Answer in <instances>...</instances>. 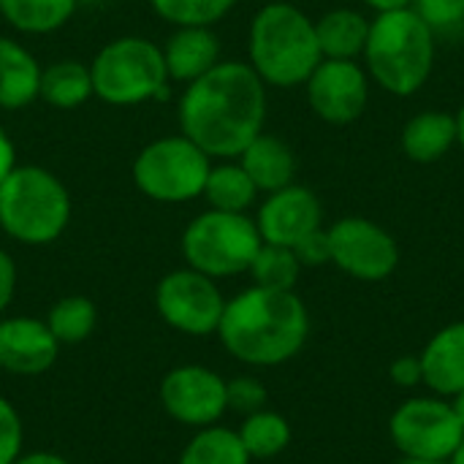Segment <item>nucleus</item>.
<instances>
[{"label": "nucleus", "mask_w": 464, "mask_h": 464, "mask_svg": "<svg viewBox=\"0 0 464 464\" xmlns=\"http://www.w3.org/2000/svg\"><path fill=\"white\" fill-rule=\"evenodd\" d=\"M266 87L247 63H218L190 82L179 101V128L209 158H239L264 130Z\"/></svg>", "instance_id": "obj_1"}, {"label": "nucleus", "mask_w": 464, "mask_h": 464, "mask_svg": "<svg viewBox=\"0 0 464 464\" xmlns=\"http://www.w3.org/2000/svg\"><path fill=\"white\" fill-rule=\"evenodd\" d=\"M310 315L294 291L253 285L226 302L218 337L223 348L250 367L291 362L307 343Z\"/></svg>", "instance_id": "obj_2"}, {"label": "nucleus", "mask_w": 464, "mask_h": 464, "mask_svg": "<svg viewBox=\"0 0 464 464\" xmlns=\"http://www.w3.org/2000/svg\"><path fill=\"white\" fill-rule=\"evenodd\" d=\"M324 60L315 22L291 3L264 5L250 24V68L264 84H304Z\"/></svg>", "instance_id": "obj_3"}, {"label": "nucleus", "mask_w": 464, "mask_h": 464, "mask_svg": "<svg viewBox=\"0 0 464 464\" xmlns=\"http://www.w3.org/2000/svg\"><path fill=\"white\" fill-rule=\"evenodd\" d=\"M372 79L392 95L408 98L424 87L435 63V33L413 8L381 11L364 46Z\"/></svg>", "instance_id": "obj_4"}, {"label": "nucleus", "mask_w": 464, "mask_h": 464, "mask_svg": "<svg viewBox=\"0 0 464 464\" xmlns=\"http://www.w3.org/2000/svg\"><path fill=\"white\" fill-rule=\"evenodd\" d=\"M71 220L65 185L41 166H14L0 182V228L22 245L54 242Z\"/></svg>", "instance_id": "obj_5"}, {"label": "nucleus", "mask_w": 464, "mask_h": 464, "mask_svg": "<svg viewBox=\"0 0 464 464\" xmlns=\"http://www.w3.org/2000/svg\"><path fill=\"white\" fill-rule=\"evenodd\" d=\"M92 95L111 106H133L163 92L169 73L160 46L139 35L109 41L90 65Z\"/></svg>", "instance_id": "obj_6"}, {"label": "nucleus", "mask_w": 464, "mask_h": 464, "mask_svg": "<svg viewBox=\"0 0 464 464\" xmlns=\"http://www.w3.org/2000/svg\"><path fill=\"white\" fill-rule=\"evenodd\" d=\"M261 245L258 226L245 212L209 209L190 220L182 234V256L188 266L212 280L247 272Z\"/></svg>", "instance_id": "obj_7"}, {"label": "nucleus", "mask_w": 464, "mask_h": 464, "mask_svg": "<svg viewBox=\"0 0 464 464\" xmlns=\"http://www.w3.org/2000/svg\"><path fill=\"white\" fill-rule=\"evenodd\" d=\"M209 169V155L188 136H163L136 155L133 182L152 201L185 204L204 193Z\"/></svg>", "instance_id": "obj_8"}, {"label": "nucleus", "mask_w": 464, "mask_h": 464, "mask_svg": "<svg viewBox=\"0 0 464 464\" xmlns=\"http://www.w3.org/2000/svg\"><path fill=\"white\" fill-rule=\"evenodd\" d=\"M389 435L402 457L449 462L462 443L464 427L451 402L438 397H413L394 411Z\"/></svg>", "instance_id": "obj_9"}, {"label": "nucleus", "mask_w": 464, "mask_h": 464, "mask_svg": "<svg viewBox=\"0 0 464 464\" xmlns=\"http://www.w3.org/2000/svg\"><path fill=\"white\" fill-rule=\"evenodd\" d=\"M158 315L182 334L209 337L218 334L226 299L218 283L196 269H174L155 288Z\"/></svg>", "instance_id": "obj_10"}, {"label": "nucleus", "mask_w": 464, "mask_h": 464, "mask_svg": "<svg viewBox=\"0 0 464 464\" xmlns=\"http://www.w3.org/2000/svg\"><path fill=\"white\" fill-rule=\"evenodd\" d=\"M326 234L332 247V264H337L345 275L356 280H386L400 264L397 239L367 218H343Z\"/></svg>", "instance_id": "obj_11"}, {"label": "nucleus", "mask_w": 464, "mask_h": 464, "mask_svg": "<svg viewBox=\"0 0 464 464\" xmlns=\"http://www.w3.org/2000/svg\"><path fill=\"white\" fill-rule=\"evenodd\" d=\"M160 405L177 424L193 430L212 427L228 411L226 381L201 364L174 367L160 381Z\"/></svg>", "instance_id": "obj_12"}, {"label": "nucleus", "mask_w": 464, "mask_h": 464, "mask_svg": "<svg viewBox=\"0 0 464 464\" xmlns=\"http://www.w3.org/2000/svg\"><path fill=\"white\" fill-rule=\"evenodd\" d=\"M304 84L310 109L324 122L348 125L367 109V73L353 60H321Z\"/></svg>", "instance_id": "obj_13"}, {"label": "nucleus", "mask_w": 464, "mask_h": 464, "mask_svg": "<svg viewBox=\"0 0 464 464\" xmlns=\"http://www.w3.org/2000/svg\"><path fill=\"white\" fill-rule=\"evenodd\" d=\"M321 201L310 188L288 185L266 196L258 209L256 226L264 242L294 247L299 239L321 228Z\"/></svg>", "instance_id": "obj_14"}, {"label": "nucleus", "mask_w": 464, "mask_h": 464, "mask_svg": "<svg viewBox=\"0 0 464 464\" xmlns=\"http://www.w3.org/2000/svg\"><path fill=\"white\" fill-rule=\"evenodd\" d=\"M60 348L46 321L33 315L0 318V370L27 378L41 375L57 362Z\"/></svg>", "instance_id": "obj_15"}, {"label": "nucleus", "mask_w": 464, "mask_h": 464, "mask_svg": "<svg viewBox=\"0 0 464 464\" xmlns=\"http://www.w3.org/2000/svg\"><path fill=\"white\" fill-rule=\"evenodd\" d=\"M160 52L169 79L188 84L220 63V41L212 27H177Z\"/></svg>", "instance_id": "obj_16"}, {"label": "nucleus", "mask_w": 464, "mask_h": 464, "mask_svg": "<svg viewBox=\"0 0 464 464\" xmlns=\"http://www.w3.org/2000/svg\"><path fill=\"white\" fill-rule=\"evenodd\" d=\"M419 359L424 383L440 397H457L464 389V321L440 329Z\"/></svg>", "instance_id": "obj_17"}, {"label": "nucleus", "mask_w": 464, "mask_h": 464, "mask_svg": "<svg viewBox=\"0 0 464 464\" xmlns=\"http://www.w3.org/2000/svg\"><path fill=\"white\" fill-rule=\"evenodd\" d=\"M239 166L247 171L253 185L264 193H275L280 188L294 185L296 158L294 150L269 133H258L239 155Z\"/></svg>", "instance_id": "obj_18"}, {"label": "nucleus", "mask_w": 464, "mask_h": 464, "mask_svg": "<svg viewBox=\"0 0 464 464\" xmlns=\"http://www.w3.org/2000/svg\"><path fill=\"white\" fill-rule=\"evenodd\" d=\"M41 65L14 38L0 35V109H22L38 98Z\"/></svg>", "instance_id": "obj_19"}, {"label": "nucleus", "mask_w": 464, "mask_h": 464, "mask_svg": "<svg viewBox=\"0 0 464 464\" xmlns=\"http://www.w3.org/2000/svg\"><path fill=\"white\" fill-rule=\"evenodd\" d=\"M457 144V117L446 111H421L402 130V150L416 163H435Z\"/></svg>", "instance_id": "obj_20"}, {"label": "nucleus", "mask_w": 464, "mask_h": 464, "mask_svg": "<svg viewBox=\"0 0 464 464\" xmlns=\"http://www.w3.org/2000/svg\"><path fill=\"white\" fill-rule=\"evenodd\" d=\"M315 35L324 60H353L364 54L370 22L353 8H334L315 22Z\"/></svg>", "instance_id": "obj_21"}, {"label": "nucleus", "mask_w": 464, "mask_h": 464, "mask_svg": "<svg viewBox=\"0 0 464 464\" xmlns=\"http://www.w3.org/2000/svg\"><path fill=\"white\" fill-rule=\"evenodd\" d=\"M92 95L90 65L79 60H57L41 68L38 98H44L54 109H76Z\"/></svg>", "instance_id": "obj_22"}, {"label": "nucleus", "mask_w": 464, "mask_h": 464, "mask_svg": "<svg viewBox=\"0 0 464 464\" xmlns=\"http://www.w3.org/2000/svg\"><path fill=\"white\" fill-rule=\"evenodd\" d=\"M179 464H250V454L234 430L212 424L196 430L179 454Z\"/></svg>", "instance_id": "obj_23"}, {"label": "nucleus", "mask_w": 464, "mask_h": 464, "mask_svg": "<svg viewBox=\"0 0 464 464\" xmlns=\"http://www.w3.org/2000/svg\"><path fill=\"white\" fill-rule=\"evenodd\" d=\"M237 435H239L242 446L247 449L250 459H272L291 446L288 419L275 411H266V408L245 416Z\"/></svg>", "instance_id": "obj_24"}, {"label": "nucleus", "mask_w": 464, "mask_h": 464, "mask_svg": "<svg viewBox=\"0 0 464 464\" xmlns=\"http://www.w3.org/2000/svg\"><path fill=\"white\" fill-rule=\"evenodd\" d=\"M76 8V0H0L5 22L22 33H52L63 27Z\"/></svg>", "instance_id": "obj_25"}, {"label": "nucleus", "mask_w": 464, "mask_h": 464, "mask_svg": "<svg viewBox=\"0 0 464 464\" xmlns=\"http://www.w3.org/2000/svg\"><path fill=\"white\" fill-rule=\"evenodd\" d=\"M212 209L220 212H245L256 196L258 188L253 185V179L247 177V171L239 163H223V166H212L204 193H201Z\"/></svg>", "instance_id": "obj_26"}, {"label": "nucleus", "mask_w": 464, "mask_h": 464, "mask_svg": "<svg viewBox=\"0 0 464 464\" xmlns=\"http://www.w3.org/2000/svg\"><path fill=\"white\" fill-rule=\"evenodd\" d=\"M46 326L60 345H79L84 343L98 324V310L87 296H63L46 313Z\"/></svg>", "instance_id": "obj_27"}, {"label": "nucleus", "mask_w": 464, "mask_h": 464, "mask_svg": "<svg viewBox=\"0 0 464 464\" xmlns=\"http://www.w3.org/2000/svg\"><path fill=\"white\" fill-rule=\"evenodd\" d=\"M256 280V285L261 288H272V291H294L302 264L296 258V253L291 247L283 245H269L264 242L247 269Z\"/></svg>", "instance_id": "obj_28"}, {"label": "nucleus", "mask_w": 464, "mask_h": 464, "mask_svg": "<svg viewBox=\"0 0 464 464\" xmlns=\"http://www.w3.org/2000/svg\"><path fill=\"white\" fill-rule=\"evenodd\" d=\"M158 16L174 27H212L220 22L237 0H150Z\"/></svg>", "instance_id": "obj_29"}, {"label": "nucleus", "mask_w": 464, "mask_h": 464, "mask_svg": "<svg viewBox=\"0 0 464 464\" xmlns=\"http://www.w3.org/2000/svg\"><path fill=\"white\" fill-rule=\"evenodd\" d=\"M411 8L432 33H449L464 22V0H413Z\"/></svg>", "instance_id": "obj_30"}, {"label": "nucleus", "mask_w": 464, "mask_h": 464, "mask_svg": "<svg viewBox=\"0 0 464 464\" xmlns=\"http://www.w3.org/2000/svg\"><path fill=\"white\" fill-rule=\"evenodd\" d=\"M266 386L258 378L250 375H239L234 381H226V400H228V411L250 416L256 411H264L266 405Z\"/></svg>", "instance_id": "obj_31"}, {"label": "nucleus", "mask_w": 464, "mask_h": 464, "mask_svg": "<svg viewBox=\"0 0 464 464\" xmlns=\"http://www.w3.org/2000/svg\"><path fill=\"white\" fill-rule=\"evenodd\" d=\"M24 443V427L19 411L0 397V464H14L22 457Z\"/></svg>", "instance_id": "obj_32"}, {"label": "nucleus", "mask_w": 464, "mask_h": 464, "mask_svg": "<svg viewBox=\"0 0 464 464\" xmlns=\"http://www.w3.org/2000/svg\"><path fill=\"white\" fill-rule=\"evenodd\" d=\"M299 258L302 266H324L332 261V247H329V234L324 228L307 234L304 239H299L294 247H291Z\"/></svg>", "instance_id": "obj_33"}, {"label": "nucleus", "mask_w": 464, "mask_h": 464, "mask_svg": "<svg viewBox=\"0 0 464 464\" xmlns=\"http://www.w3.org/2000/svg\"><path fill=\"white\" fill-rule=\"evenodd\" d=\"M392 381L402 389H411V386H419L424 383V372H421V359L419 356H402L392 364L389 370Z\"/></svg>", "instance_id": "obj_34"}, {"label": "nucleus", "mask_w": 464, "mask_h": 464, "mask_svg": "<svg viewBox=\"0 0 464 464\" xmlns=\"http://www.w3.org/2000/svg\"><path fill=\"white\" fill-rule=\"evenodd\" d=\"M14 294H16V264L5 250H0V315L14 302Z\"/></svg>", "instance_id": "obj_35"}, {"label": "nucleus", "mask_w": 464, "mask_h": 464, "mask_svg": "<svg viewBox=\"0 0 464 464\" xmlns=\"http://www.w3.org/2000/svg\"><path fill=\"white\" fill-rule=\"evenodd\" d=\"M16 166V155H14V144L5 136V130L0 128V182L8 177V171Z\"/></svg>", "instance_id": "obj_36"}, {"label": "nucleus", "mask_w": 464, "mask_h": 464, "mask_svg": "<svg viewBox=\"0 0 464 464\" xmlns=\"http://www.w3.org/2000/svg\"><path fill=\"white\" fill-rule=\"evenodd\" d=\"M14 464H71L60 454H49V451H33V454H22Z\"/></svg>", "instance_id": "obj_37"}, {"label": "nucleus", "mask_w": 464, "mask_h": 464, "mask_svg": "<svg viewBox=\"0 0 464 464\" xmlns=\"http://www.w3.org/2000/svg\"><path fill=\"white\" fill-rule=\"evenodd\" d=\"M370 8H375L378 14L381 11H397V8H411L413 0H364Z\"/></svg>", "instance_id": "obj_38"}, {"label": "nucleus", "mask_w": 464, "mask_h": 464, "mask_svg": "<svg viewBox=\"0 0 464 464\" xmlns=\"http://www.w3.org/2000/svg\"><path fill=\"white\" fill-rule=\"evenodd\" d=\"M451 405H454V413H457L459 424L464 427V389L457 394V397H454V402H451Z\"/></svg>", "instance_id": "obj_39"}, {"label": "nucleus", "mask_w": 464, "mask_h": 464, "mask_svg": "<svg viewBox=\"0 0 464 464\" xmlns=\"http://www.w3.org/2000/svg\"><path fill=\"white\" fill-rule=\"evenodd\" d=\"M457 141L462 144L464 150V106L459 109V114H457Z\"/></svg>", "instance_id": "obj_40"}, {"label": "nucleus", "mask_w": 464, "mask_h": 464, "mask_svg": "<svg viewBox=\"0 0 464 464\" xmlns=\"http://www.w3.org/2000/svg\"><path fill=\"white\" fill-rule=\"evenodd\" d=\"M397 464H449V462H438V459H416V457H402Z\"/></svg>", "instance_id": "obj_41"}, {"label": "nucleus", "mask_w": 464, "mask_h": 464, "mask_svg": "<svg viewBox=\"0 0 464 464\" xmlns=\"http://www.w3.org/2000/svg\"><path fill=\"white\" fill-rule=\"evenodd\" d=\"M449 464H464V438L462 443H459V449L454 451V457L449 459Z\"/></svg>", "instance_id": "obj_42"}]
</instances>
